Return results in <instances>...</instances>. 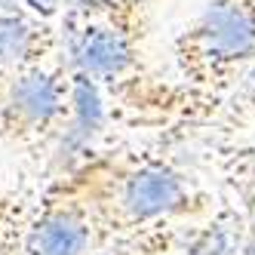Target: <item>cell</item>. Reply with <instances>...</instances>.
I'll list each match as a JSON object with an SVG mask.
<instances>
[{
    "mask_svg": "<svg viewBox=\"0 0 255 255\" xmlns=\"http://www.w3.org/2000/svg\"><path fill=\"white\" fill-rule=\"evenodd\" d=\"M56 181L93 206L111 243L209 215V197L157 151H96L65 166Z\"/></svg>",
    "mask_w": 255,
    "mask_h": 255,
    "instance_id": "1",
    "label": "cell"
},
{
    "mask_svg": "<svg viewBox=\"0 0 255 255\" xmlns=\"http://www.w3.org/2000/svg\"><path fill=\"white\" fill-rule=\"evenodd\" d=\"M175 74L197 102H222L255 68V0H209L172 43Z\"/></svg>",
    "mask_w": 255,
    "mask_h": 255,
    "instance_id": "2",
    "label": "cell"
},
{
    "mask_svg": "<svg viewBox=\"0 0 255 255\" xmlns=\"http://www.w3.org/2000/svg\"><path fill=\"white\" fill-rule=\"evenodd\" d=\"M93 80L80 77L68 56L34 68L0 99V144L28 157H46L86 120V96Z\"/></svg>",
    "mask_w": 255,
    "mask_h": 255,
    "instance_id": "3",
    "label": "cell"
},
{
    "mask_svg": "<svg viewBox=\"0 0 255 255\" xmlns=\"http://www.w3.org/2000/svg\"><path fill=\"white\" fill-rule=\"evenodd\" d=\"M62 31L71 68L99 89L123 96L144 80V31L102 15H68Z\"/></svg>",
    "mask_w": 255,
    "mask_h": 255,
    "instance_id": "4",
    "label": "cell"
},
{
    "mask_svg": "<svg viewBox=\"0 0 255 255\" xmlns=\"http://www.w3.org/2000/svg\"><path fill=\"white\" fill-rule=\"evenodd\" d=\"M108 246L111 237L83 197L56 178L37 194L22 255H99Z\"/></svg>",
    "mask_w": 255,
    "mask_h": 255,
    "instance_id": "5",
    "label": "cell"
},
{
    "mask_svg": "<svg viewBox=\"0 0 255 255\" xmlns=\"http://www.w3.org/2000/svg\"><path fill=\"white\" fill-rule=\"evenodd\" d=\"M62 56H68L62 28L25 9L19 0L0 6V99L15 80Z\"/></svg>",
    "mask_w": 255,
    "mask_h": 255,
    "instance_id": "6",
    "label": "cell"
},
{
    "mask_svg": "<svg viewBox=\"0 0 255 255\" xmlns=\"http://www.w3.org/2000/svg\"><path fill=\"white\" fill-rule=\"evenodd\" d=\"M249 218L234 209H222L206 222L181 225L175 237V255H240Z\"/></svg>",
    "mask_w": 255,
    "mask_h": 255,
    "instance_id": "7",
    "label": "cell"
},
{
    "mask_svg": "<svg viewBox=\"0 0 255 255\" xmlns=\"http://www.w3.org/2000/svg\"><path fill=\"white\" fill-rule=\"evenodd\" d=\"M34 200L37 197L0 191V255H22Z\"/></svg>",
    "mask_w": 255,
    "mask_h": 255,
    "instance_id": "8",
    "label": "cell"
},
{
    "mask_svg": "<svg viewBox=\"0 0 255 255\" xmlns=\"http://www.w3.org/2000/svg\"><path fill=\"white\" fill-rule=\"evenodd\" d=\"M240 255H255V228H252V225L246 228V237H243V249H240Z\"/></svg>",
    "mask_w": 255,
    "mask_h": 255,
    "instance_id": "9",
    "label": "cell"
},
{
    "mask_svg": "<svg viewBox=\"0 0 255 255\" xmlns=\"http://www.w3.org/2000/svg\"><path fill=\"white\" fill-rule=\"evenodd\" d=\"M243 197L249 200V206H252V209H249V225L255 228V188H252V191H243Z\"/></svg>",
    "mask_w": 255,
    "mask_h": 255,
    "instance_id": "10",
    "label": "cell"
},
{
    "mask_svg": "<svg viewBox=\"0 0 255 255\" xmlns=\"http://www.w3.org/2000/svg\"><path fill=\"white\" fill-rule=\"evenodd\" d=\"M6 3H15V0H0V6H6Z\"/></svg>",
    "mask_w": 255,
    "mask_h": 255,
    "instance_id": "11",
    "label": "cell"
}]
</instances>
